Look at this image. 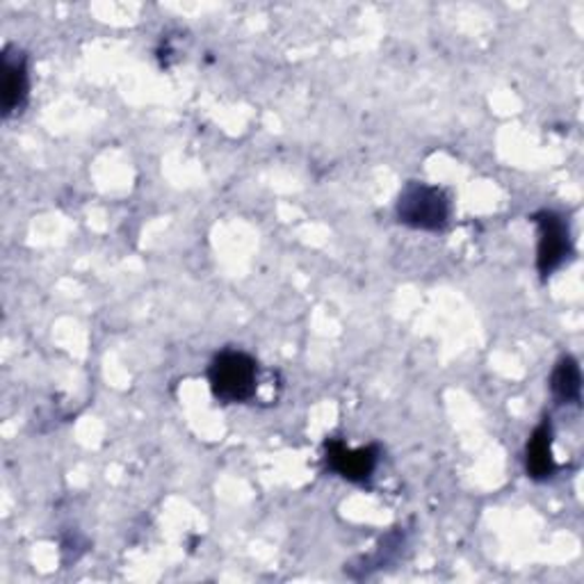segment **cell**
<instances>
[{"mask_svg": "<svg viewBox=\"0 0 584 584\" xmlns=\"http://www.w3.org/2000/svg\"><path fill=\"white\" fill-rule=\"evenodd\" d=\"M208 382L212 395L224 405L247 402L258 386V363L245 352H222L210 363Z\"/></svg>", "mask_w": 584, "mask_h": 584, "instance_id": "6da1fadb", "label": "cell"}, {"mask_svg": "<svg viewBox=\"0 0 584 584\" xmlns=\"http://www.w3.org/2000/svg\"><path fill=\"white\" fill-rule=\"evenodd\" d=\"M397 218L418 231H443L449 220V199L428 183H409L397 201Z\"/></svg>", "mask_w": 584, "mask_h": 584, "instance_id": "7a4b0ae2", "label": "cell"}, {"mask_svg": "<svg viewBox=\"0 0 584 584\" xmlns=\"http://www.w3.org/2000/svg\"><path fill=\"white\" fill-rule=\"evenodd\" d=\"M535 222L539 226L537 265H539V272L544 277H548L557 268H562V262L571 256L569 224L560 215H557V212H550V210L537 212Z\"/></svg>", "mask_w": 584, "mask_h": 584, "instance_id": "3957f363", "label": "cell"}, {"mask_svg": "<svg viewBox=\"0 0 584 584\" xmlns=\"http://www.w3.org/2000/svg\"><path fill=\"white\" fill-rule=\"evenodd\" d=\"M327 462L329 466L350 482H367L377 466V447H359L348 449L342 443H327Z\"/></svg>", "mask_w": 584, "mask_h": 584, "instance_id": "277c9868", "label": "cell"}, {"mask_svg": "<svg viewBox=\"0 0 584 584\" xmlns=\"http://www.w3.org/2000/svg\"><path fill=\"white\" fill-rule=\"evenodd\" d=\"M0 96H3V113L12 115L28 98V67L25 56L14 48L3 52V83H0Z\"/></svg>", "mask_w": 584, "mask_h": 584, "instance_id": "5b68a950", "label": "cell"}, {"mask_svg": "<svg viewBox=\"0 0 584 584\" xmlns=\"http://www.w3.org/2000/svg\"><path fill=\"white\" fill-rule=\"evenodd\" d=\"M527 475L533 480H548L554 472V457H552V430L550 422L544 420L535 430L533 439L527 443V457H525Z\"/></svg>", "mask_w": 584, "mask_h": 584, "instance_id": "8992f818", "label": "cell"}, {"mask_svg": "<svg viewBox=\"0 0 584 584\" xmlns=\"http://www.w3.org/2000/svg\"><path fill=\"white\" fill-rule=\"evenodd\" d=\"M550 388H552V395L562 405H577L580 402L582 375H580V365L575 359L564 357L560 363H557L554 373L550 377Z\"/></svg>", "mask_w": 584, "mask_h": 584, "instance_id": "52a82bcc", "label": "cell"}]
</instances>
